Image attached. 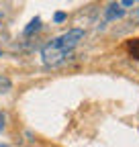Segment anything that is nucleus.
Returning <instances> with one entry per match:
<instances>
[{"mask_svg":"<svg viewBox=\"0 0 139 147\" xmlns=\"http://www.w3.org/2000/svg\"><path fill=\"white\" fill-rule=\"evenodd\" d=\"M0 147H8V145H6V143H0Z\"/></svg>","mask_w":139,"mask_h":147,"instance_id":"11","label":"nucleus"},{"mask_svg":"<svg viewBox=\"0 0 139 147\" xmlns=\"http://www.w3.org/2000/svg\"><path fill=\"white\" fill-rule=\"evenodd\" d=\"M127 49H129V53L133 55V59H139V39L129 41V43H127Z\"/></svg>","mask_w":139,"mask_h":147,"instance_id":"5","label":"nucleus"},{"mask_svg":"<svg viewBox=\"0 0 139 147\" xmlns=\"http://www.w3.org/2000/svg\"><path fill=\"white\" fill-rule=\"evenodd\" d=\"M84 39V31L82 29H70L67 33H63L61 37H57V39H53V43L63 51V53H72L76 47H78V43Z\"/></svg>","mask_w":139,"mask_h":147,"instance_id":"1","label":"nucleus"},{"mask_svg":"<svg viewBox=\"0 0 139 147\" xmlns=\"http://www.w3.org/2000/svg\"><path fill=\"white\" fill-rule=\"evenodd\" d=\"M104 14H107V21H115V18H121V16H123V14H125V10L121 8L119 4H111V6L107 8V12H104Z\"/></svg>","mask_w":139,"mask_h":147,"instance_id":"3","label":"nucleus"},{"mask_svg":"<svg viewBox=\"0 0 139 147\" xmlns=\"http://www.w3.org/2000/svg\"><path fill=\"white\" fill-rule=\"evenodd\" d=\"M53 21H55V23H61V21H65V12H57V14L53 16Z\"/></svg>","mask_w":139,"mask_h":147,"instance_id":"7","label":"nucleus"},{"mask_svg":"<svg viewBox=\"0 0 139 147\" xmlns=\"http://www.w3.org/2000/svg\"><path fill=\"white\" fill-rule=\"evenodd\" d=\"M131 16H133V21H135V23H139V8H137V10H133V14H131Z\"/></svg>","mask_w":139,"mask_h":147,"instance_id":"10","label":"nucleus"},{"mask_svg":"<svg viewBox=\"0 0 139 147\" xmlns=\"http://www.w3.org/2000/svg\"><path fill=\"white\" fill-rule=\"evenodd\" d=\"M8 90H10V80L6 76H0V94H4Z\"/></svg>","mask_w":139,"mask_h":147,"instance_id":"6","label":"nucleus"},{"mask_svg":"<svg viewBox=\"0 0 139 147\" xmlns=\"http://www.w3.org/2000/svg\"><path fill=\"white\" fill-rule=\"evenodd\" d=\"M119 6H133V0H123V2H119Z\"/></svg>","mask_w":139,"mask_h":147,"instance_id":"8","label":"nucleus"},{"mask_svg":"<svg viewBox=\"0 0 139 147\" xmlns=\"http://www.w3.org/2000/svg\"><path fill=\"white\" fill-rule=\"evenodd\" d=\"M41 57H43V63L45 65H59L65 57H67V53H63L53 41L47 43L43 49H41Z\"/></svg>","mask_w":139,"mask_h":147,"instance_id":"2","label":"nucleus"},{"mask_svg":"<svg viewBox=\"0 0 139 147\" xmlns=\"http://www.w3.org/2000/svg\"><path fill=\"white\" fill-rule=\"evenodd\" d=\"M4 121H6V119H4V115H2V113H0V131H2V129H4V125H6Z\"/></svg>","mask_w":139,"mask_h":147,"instance_id":"9","label":"nucleus"},{"mask_svg":"<svg viewBox=\"0 0 139 147\" xmlns=\"http://www.w3.org/2000/svg\"><path fill=\"white\" fill-rule=\"evenodd\" d=\"M0 55H2V51H0Z\"/></svg>","mask_w":139,"mask_h":147,"instance_id":"12","label":"nucleus"},{"mask_svg":"<svg viewBox=\"0 0 139 147\" xmlns=\"http://www.w3.org/2000/svg\"><path fill=\"white\" fill-rule=\"evenodd\" d=\"M41 29V21H39V18H33V21L29 23V27L25 29V35L29 37V35H33V33H37Z\"/></svg>","mask_w":139,"mask_h":147,"instance_id":"4","label":"nucleus"}]
</instances>
